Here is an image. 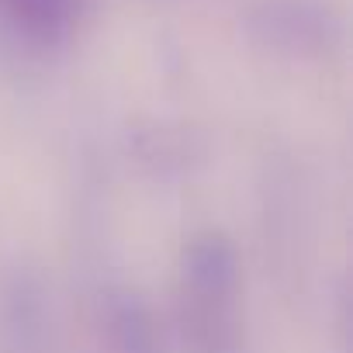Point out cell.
Instances as JSON below:
<instances>
[{
    "instance_id": "obj_1",
    "label": "cell",
    "mask_w": 353,
    "mask_h": 353,
    "mask_svg": "<svg viewBox=\"0 0 353 353\" xmlns=\"http://www.w3.org/2000/svg\"><path fill=\"white\" fill-rule=\"evenodd\" d=\"M4 4L35 39H56L70 21V0H4Z\"/></svg>"
}]
</instances>
